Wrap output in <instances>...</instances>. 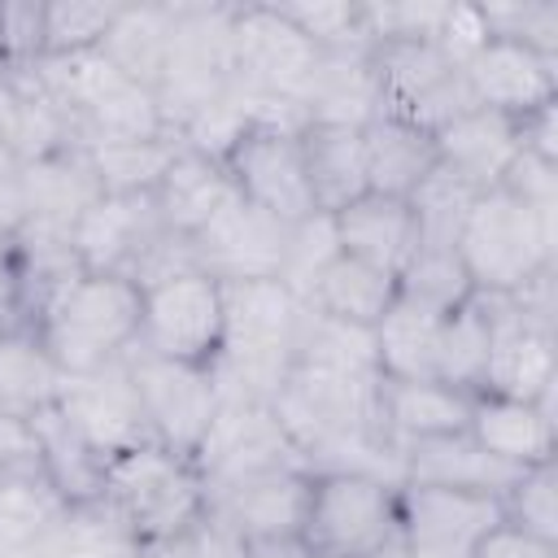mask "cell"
<instances>
[{
    "mask_svg": "<svg viewBox=\"0 0 558 558\" xmlns=\"http://www.w3.org/2000/svg\"><path fill=\"white\" fill-rule=\"evenodd\" d=\"M170 31H174V4H122L100 52L126 78L157 92L161 70H166V52H170Z\"/></svg>",
    "mask_w": 558,
    "mask_h": 558,
    "instance_id": "cell-29",
    "label": "cell"
},
{
    "mask_svg": "<svg viewBox=\"0 0 558 558\" xmlns=\"http://www.w3.org/2000/svg\"><path fill=\"white\" fill-rule=\"evenodd\" d=\"M466 436L506 466H536L554 458V392H545L541 401L475 392Z\"/></svg>",
    "mask_w": 558,
    "mask_h": 558,
    "instance_id": "cell-17",
    "label": "cell"
},
{
    "mask_svg": "<svg viewBox=\"0 0 558 558\" xmlns=\"http://www.w3.org/2000/svg\"><path fill=\"white\" fill-rule=\"evenodd\" d=\"M331 227H336V244L344 257L371 262L388 275H401V266L418 248V227H414L410 201H397V196L366 192L353 205H344L340 214H331Z\"/></svg>",
    "mask_w": 558,
    "mask_h": 558,
    "instance_id": "cell-21",
    "label": "cell"
},
{
    "mask_svg": "<svg viewBox=\"0 0 558 558\" xmlns=\"http://www.w3.org/2000/svg\"><path fill=\"white\" fill-rule=\"evenodd\" d=\"M519 118L493 113V109H466L453 122H445L436 131V153L440 166L449 174H458L462 183H471L475 192H488L501 183V174L510 170V161L519 157Z\"/></svg>",
    "mask_w": 558,
    "mask_h": 558,
    "instance_id": "cell-18",
    "label": "cell"
},
{
    "mask_svg": "<svg viewBox=\"0 0 558 558\" xmlns=\"http://www.w3.org/2000/svg\"><path fill=\"white\" fill-rule=\"evenodd\" d=\"M135 388H140V405L148 418V432L157 445L192 458L218 414V384L209 375V366H183V362H166L153 357L144 349L126 353Z\"/></svg>",
    "mask_w": 558,
    "mask_h": 558,
    "instance_id": "cell-9",
    "label": "cell"
},
{
    "mask_svg": "<svg viewBox=\"0 0 558 558\" xmlns=\"http://www.w3.org/2000/svg\"><path fill=\"white\" fill-rule=\"evenodd\" d=\"M140 288L126 275H83L39 323V344L61 375H87L126 357L140 340Z\"/></svg>",
    "mask_w": 558,
    "mask_h": 558,
    "instance_id": "cell-2",
    "label": "cell"
},
{
    "mask_svg": "<svg viewBox=\"0 0 558 558\" xmlns=\"http://www.w3.org/2000/svg\"><path fill=\"white\" fill-rule=\"evenodd\" d=\"M140 340L135 349L183 362V366H214L222 349V327H227V305H222V283L205 270L179 275L170 283L144 288L140 292Z\"/></svg>",
    "mask_w": 558,
    "mask_h": 558,
    "instance_id": "cell-7",
    "label": "cell"
},
{
    "mask_svg": "<svg viewBox=\"0 0 558 558\" xmlns=\"http://www.w3.org/2000/svg\"><path fill=\"white\" fill-rule=\"evenodd\" d=\"M519 144H523V153L558 166V100H549L536 113L519 118Z\"/></svg>",
    "mask_w": 558,
    "mask_h": 558,
    "instance_id": "cell-47",
    "label": "cell"
},
{
    "mask_svg": "<svg viewBox=\"0 0 558 558\" xmlns=\"http://www.w3.org/2000/svg\"><path fill=\"white\" fill-rule=\"evenodd\" d=\"M314 558H327V554H314Z\"/></svg>",
    "mask_w": 558,
    "mask_h": 558,
    "instance_id": "cell-52",
    "label": "cell"
},
{
    "mask_svg": "<svg viewBox=\"0 0 558 558\" xmlns=\"http://www.w3.org/2000/svg\"><path fill=\"white\" fill-rule=\"evenodd\" d=\"M17 187H22L26 222L61 227V231H70L74 218L100 196V179L92 170L87 148H65L57 157H44L35 166H22Z\"/></svg>",
    "mask_w": 558,
    "mask_h": 558,
    "instance_id": "cell-25",
    "label": "cell"
},
{
    "mask_svg": "<svg viewBox=\"0 0 558 558\" xmlns=\"http://www.w3.org/2000/svg\"><path fill=\"white\" fill-rule=\"evenodd\" d=\"M192 270H201L192 240H187V235H179V231H166V227H161V231H157V235L135 253V262H131L122 275L144 292V288L170 283V279L192 275Z\"/></svg>",
    "mask_w": 558,
    "mask_h": 558,
    "instance_id": "cell-40",
    "label": "cell"
},
{
    "mask_svg": "<svg viewBox=\"0 0 558 558\" xmlns=\"http://www.w3.org/2000/svg\"><path fill=\"white\" fill-rule=\"evenodd\" d=\"M314 65H318V48L275 4L231 9V83L235 87L262 100H283L301 109Z\"/></svg>",
    "mask_w": 558,
    "mask_h": 558,
    "instance_id": "cell-8",
    "label": "cell"
},
{
    "mask_svg": "<svg viewBox=\"0 0 558 558\" xmlns=\"http://www.w3.org/2000/svg\"><path fill=\"white\" fill-rule=\"evenodd\" d=\"M401 484H440V488H466V493H488L501 501V493L519 480V466L497 462L484 453L466 432L449 436H427L401 449Z\"/></svg>",
    "mask_w": 558,
    "mask_h": 558,
    "instance_id": "cell-22",
    "label": "cell"
},
{
    "mask_svg": "<svg viewBox=\"0 0 558 558\" xmlns=\"http://www.w3.org/2000/svg\"><path fill=\"white\" fill-rule=\"evenodd\" d=\"M501 519L527 536L558 545V497H554V458L523 466L519 480L501 493Z\"/></svg>",
    "mask_w": 558,
    "mask_h": 558,
    "instance_id": "cell-37",
    "label": "cell"
},
{
    "mask_svg": "<svg viewBox=\"0 0 558 558\" xmlns=\"http://www.w3.org/2000/svg\"><path fill=\"white\" fill-rule=\"evenodd\" d=\"M17 174H22V161H17V153L9 148V140H4V131H0V187L13 183Z\"/></svg>",
    "mask_w": 558,
    "mask_h": 558,
    "instance_id": "cell-49",
    "label": "cell"
},
{
    "mask_svg": "<svg viewBox=\"0 0 558 558\" xmlns=\"http://www.w3.org/2000/svg\"><path fill=\"white\" fill-rule=\"evenodd\" d=\"M397 519L410 558H475L480 541L501 523V501L466 488L401 484Z\"/></svg>",
    "mask_w": 558,
    "mask_h": 558,
    "instance_id": "cell-10",
    "label": "cell"
},
{
    "mask_svg": "<svg viewBox=\"0 0 558 558\" xmlns=\"http://www.w3.org/2000/svg\"><path fill=\"white\" fill-rule=\"evenodd\" d=\"M153 201H157L161 227L192 240L227 201H235V183H231L222 161H209V157L183 148L166 166L161 183L153 187Z\"/></svg>",
    "mask_w": 558,
    "mask_h": 558,
    "instance_id": "cell-26",
    "label": "cell"
},
{
    "mask_svg": "<svg viewBox=\"0 0 558 558\" xmlns=\"http://www.w3.org/2000/svg\"><path fill=\"white\" fill-rule=\"evenodd\" d=\"M497 187H506L532 214L558 222V166H549V161H541V157H532V153L519 148V157L510 161V170L501 174Z\"/></svg>",
    "mask_w": 558,
    "mask_h": 558,
    "instance_id": "cell-43",
    "label": "cell"
},
{
    "mask_svg": "<svg viewBox=\"0 0 558 558\" xmlns=\"http://www.w3.org/2000/svg\"><path fill=\"white\" fill-rule=\"evenodd\" d=\"M371 65H375V83H379V113H397L427 131H440L458 113L475 109L462 65L436 39L375 44Z\"/></svg>",
    "mask_w": 558,
    "mask_h": 558,
    "instance_id": "cell-5",
    "label": "cell"
},
{
    "mask_svg": "<svg viewBox=\"0 0 558 558\" xmlns=\"http://www.w3.org/2000/svg\"><path fill=\"white\" fill-rule=\"evenodd\" d=\"M475 558H558V545L541 541V536H527L519 527H510L506 519L480 541Z\"/></svg>",
    "mask_w": 558,
    "mask_h": 558,
    "instance_id": "cell-46",
    "label": "cell"
},
{
    "mask_svg": "<svg viewBox=\"0 0 558 558\" xmlns=\"http://www.w3.org/2000/svg\"><path fill=\"white\" fill-rule=\"evenodd\" d=\"M161 231L153 192H100L70 227V244L92 275H122Z\"/></svg>",
    "mask_w": 558,
    "mask_h": 558,
    "instance_id": "cell-15",
    "label": "cell"
},
{
    "mask_svg": "<svg viewBox=\"0 0 558 558\" xmlns=\"http://www.w3.org/2000/svg\"><path fill=\"white\" fill-rule=\"evenodd\" d=\"M192 462L205 480V497L227 493V488H235L253 475L279 471V466H305V458L292 445L288 427L279 423L275 405L270 401H235V397L218 401V414H214L201 449L192 453Z\"/></svg>",
    "mask_w": 558,
    "mask_h": 558,
    "instance_id": "cell-6",
    "label": "cell"
},
{
    "mask_svg": "<svg viewBox=\"0 0 558 558\" xmlns=\"http://www.w3.org/2000/svg\"><path fill=\"white\" fill-rule=\"evenodd\" d=\"M318 52H340V48H371L366 26H362V4H340V0H296V4H275Z\"/></svg>",
    "mask_w": 558,
    "mask_h": 558,
    "instance_id": "cell-38",
    "label": "cell"
},
{
    "mask_svg": "<svg viewBox=\"0 0 558 558\" xmlns=\"http://www.w3.org/2000/svg\"><path fill=\"white\" fill-rule=\"evenodd\" d=\"M61 379L65 375L48 357L39 336H9V340H0V410L26 418L39 405L57 401Z\"/></svg>",
    "mask_w": 558,
    "mask_h": 558,
    "instance_id": "cell-31",
    "label": "cell"
},
{
    "mask_svg": "<svg viewBox=\"0 0 558 558\" xmlns=\"http://www.w3.org/2000/svg\"><path fill=\"white\" fill-rule=\"evenodd\" d=\"M283 235H288V222L270 218L266 209L248 205L235 192V201H227L192 235V248L201 270L214 275L218 283H248V279H279Z\"/></svg>",
    "mask_w": 558,
    "mask_h": 558,
    "instance_id": "cell-12",
    "label": "cell"
},
{
    "mask_svg": "<svg viewBox=\"0 0 558 558\" xmlns=\"http://www.w3.org/2000/svg\"><path fill=\"white\" fill-rule=\"evenodd\" d=\"M392 301H397V275L340 253L318 275L314 292L301 305L314 310V314H323V318H336V323H349V327L371 331L392 310Z\"/></svg>",
    "mask_w": 558,
    "mask_h": 558,
    "instance_id": "cell-27",
    "label": "cell"
},
{
    "mask_svg": "<svg viewBox=\"0 0 558 558\" xmlns=\"http://www.w3.org/2000/svg\"><path fill=\"white\" fill-rule=\"evenodd\" d=\"M35 449H39V471L48 480V488L57 493L61 506L78 510V506H100L105 501V471L109 458L74 427V418L48 401L35 414H26Z\"/></svg>",
    "mask_w": 558,
    "mask_h": 558,
    "instance_id": "cell-16",
    "label": "cell"
},
{
    "mask_svg": "<svg viewBox=\"0 0 558 558\" xmlns=\"http://www.w3.org/2000/svg\"><path fill=\"white\" fill-rule=\"evenodd\" d=\"M183 153L179 131H161L153 140H126V144H100L87 148L92 170L100 179V192H153L166 174V166Z\"/></svg>",
    "mask_w": 558,
    "mask_h": 558,
    "instance_id": "cell-32",
    "label": "cell"
},
{
    "mask_svg": "<svg viewBox=\"0 0 558 558\" xmlns=\"http://www.w3.org/2000/svg\"><path fill=\"white\" fill-rule=\"evenodd\" d=\"M4 253H13V240H4V235H0V257H4Z\"/></svg>",
    "mask_w": 558,
    "mask_h": 558,
    "instance_id": "cell-51",
    "label": "cell"
},
{
    "mask_svg": "<svg viewBox=\"0 0 558 558\" xmlns=\"http://www.w3.org/2000/svg\"><path fill=\"white\" fill-rule=\"evenodd\" d=\"M301 126H275V122H253L240 144L227 153V174L235 192L266 209L279 222H301L314 214L310 183H305V161H301Z\"/></svg>",
    "mask_w": 558,
    "mask_h": 558,
    "instance_id": "cell-11",
    "label": "cell"
},
{
    "mask_svg": "<svg viewBox=\"0 0 558 558\" xmlns=\"http://www.w3.org/2000/svg\"><path fill=\"white\" fill-rule=\"evenodd\" d=\"M523 318V327L554 336V314H558V296H554V266H545L541 275H532L527 283H519L514 292H506Z\"/></svg>",
    "mask_w": 558,
    "mask_h": 558,
    "instance_id": "cell-44",
    "label": "cell"
},
{
    "mask_svg": "<svg viewBox=\"0 0 558 558\" xmlns=\"http://www.w3.org/2000/svg\"><path fill=\"white\" fill-rule=\"evenodd\" d=\"M440 323H445V314L392 301V310L371 327L379 375L384 379H436Z\"/></svg>",
    "mask_w": 558,
    "mask_h": 558,
    "instance_id": "cell-28",
    "label": "cell"
},
{
    "mask_svg": "<svg viewBox=\"0 0 558 558\" xmlns=\"http://www.w3.org/2000/svg\"><path fill=\"white\" fill-rule=\"evenodd\" d=\"M253 558H314V549L301 536H257L248 541Z\"/></svg>",
    "mask_w": 558,
    "mask_h": 558,
    "instance_id": "cell-48",
    "label": "cell"
},
{
    "mask_svg": "<svg viewBox=\"0 0 558 558\" xmlns=\"http://www.w3.org/2000/svg\"><path fill=\"white\" fill-rule=\"evenodd\" d=\"M480 192L471 183H462L458 174H449L445 166H436L405 201H410V214H414V227H418V244L423 248H453L458 231H462V218L471 209Z\"/></svg>",
    "mask_w": 558,
    "mask_h": 558,
    "instance_id": "cell-34",
    "label": "cell"
},
{
    "mask_svg": "<svg viewBox=\"0 0 558 558\" xmlns=\"http://www.w3.org/2000/svg\"><path fill=\"white\" fill-rule=\"evenodd\" d=\"M488 349H493V327L488 314L480 310V301L471 296L466 305H458L453 314H445L440 323V349H436V379L453 392L475 397L484 388V371H488Z\"/></svg>",
    "mask_w": 558,
    "mask_h": 558,
    "instance_id": "cell-30",
    "label": "cell"
},
{
    "mask_svg": "<svg viewBox=\"0 0 558 558\" xmlns=\"http://www.w3.org/2000/svg\"><path fill=\"white\" fill-rule=\"evenodd\" d=\"M392 480L362 471H318L310 480V506L301 541L327 558H371L401 536Z\"/></svg>",
    "mask_w": 558,
    "mask_h": 558,
    "instance_id": "cell-4",
    "label": "cell"
},
{
    "mask_svg": "<svg viewBox=\"0 0 558 558\" xmlns=\"http://www.w3.org/2000/svg\"><path fill=\"white\" fill-rule=\"evenodd\" d=\"M140 558H183L179 545H140Z\"/></svg>",
    "mask_w": 558,
    "mask_h": 558,
    "instance_id": "cell-50",
    "label": "cell"
},
{
    "mask_svg": "<svg viewBox=\"0 0 558 558\" xmlns=\"http://www.w3.org/2000/svg\"><path fill=\"white\" fill-rule=\"evenodd\" d=\"M105 506L135 545H174L205 510V480L192 458L144 440L109 458Z\"/></svg>",
    "mask_w": 558,
    "mask_h": 558,
    "instance_id": "cell-1",
    "label": "cell"
},
{
    "mask_svg": "<svg viewBox=\"0 0 558 558\" xmlns=\"http://www.w3.org/2000/svg\"><path fill=\"white\" fill-rule=\"evenodd\" d=\"M174 545H179L183 558H253L248 554V536L209 501Z\"/></svg>",
    "mask_w": 558,
    "mask_h": 558,
    "instance_id": "cell-42",
    "label": "cell"
},
{
    "mask_svg": "<svg viewBox=\"0 0 558 558\" xmlns=\"http://www.w3.org/2000/svg\"><path fill=\"white\" fill-rule=\"evenodd\" d=\"M475 296V283L458 257V248H414V257L397 275V301L432 310V314H453Z\"/></svg>",
    "mask_w": 558,
    "mask_h": 558,
    "instance_id": "cell-33",
    "label": "cell"
},
{
    "mask_svg": "<svg viewBox=\"0 0 558 558\" xmlns=\"http://www.w3.org/2000/svg\"><path fill=\"white\" fill-rule=\"evenodd\" d=\"M340 257V244H336V227H331V214H310L301 222L288 227L283 235V262H279V283L305 301L318 283V275Z\"/></svg>",
    "mask_w": 558,
    "mask_h": 558,
    "instance_id": "cell-35",
    "label": "cell"
},
{
    "mask_svg": "<svg viewBox=\"0 0 558 558\" xmlns=\"http://www.w3.org/2000/svg\"><path fill=\"white\" fill-rule=\"evenodd\" d=\"M301 161L314 214H340L357 196H366V148L362 126L336 122H305L301 131Z\"/></svg>",
    "mask_w": 558,
    "mask_h": 558,
    "instance_id": "cell-23",
    "label": "cell"
},
{
    "mask_svg": "<svg viewBox=\"0 0 558 558\" xmlns=\"http://www.w3.org/2000/svg\"><path fill=\"white\" fill-rule=\"evenodd\" d=\"M475 292H514L545 266H554L558 222L532 214L506 187H488L471 201L453 240Z\"/></svg>",
    "mask_w": 558,
    "mask_h": 558,
    "instance_id": "cell-3",
    "label": "cell"
},
{
    "mask_svg": "<svg viewBox=\"0 0 558 558\" xmlns=\"http://www.w3.org/2000/svg\"><path fill=\"white\" fill-rule=\"evenodd\" d=\"M44 57V4L9 0L0 4V70L35 65Z\"/></svg>",
    "mask_w": 558,
    "mask_h": 558,
    "instance_id": "cell-41",
    "label": "cell"
},
{
    "mask_svg": "<svg viewBox=\"0 0 558 558\" xmlns=\"http://www.w3.org/2000/svg\"><path fill=\"white\" fill-rule=\"evenodd\" d=\"M57 405L74 418V427L105 458H113V453H122L131 445L153 440L144 405H140V388H135V375H131L126 357H118V362H109L100 371H87V375H65L61 392H57Z\"/></svg>",
    "mask_w": 558,
    "mask_h": 558,
    "instance_id": "cell-13",
    "label": "cell"
},
{
    "mask_svg": "<svg viewBox=\"0 0 558 558\" xmlns=\"http://www.w3.org/2000/svg\"><path fill=\"white\" fill-rule=\"evenodd\" d=\"M122 4H92V0H57L44 4V57H83L96 52L113 26Z\"/></svg>",
    "mask_w": 558,
    "mask_h": 558,
    "instance_id": "cell-36",
    "label": "cell"
},
{
    "mask_svg": "<svg viewBox=\"0 0 558 558\" xmlns=\"http://www.w3.org/2000/svg\"><path fill=\"white\" fill-rule=\"evenodd\" d=\"M480 22H484L488 39H514L541 57H558V4H549V0L480 4Z\"/></svg>",
    "mask_w": 558,
    "mask_h": 558,
    "instance_id": "cell-39",
    "label": "cell"
},
{
    "mask_svg": "<svg viewBox=\"0 0 558 558\" xmlns=\"http://www.w3.org/2000/svg\"><path fill=\"white\" fill-rule=\"evenodd\" d=\"M471 397L445 388L440 379H384L379 375V427L401 453L414 440L466 432Z\"/></svg>",
    "mask_w": 558,
    "mask_h": 558,
    "instance_id": "cell-24",
    "label": "cell"
},
{
    "mask_svg": "<svg viewBox=\"0 0 558 558\" xmlns=\"http://www.w3.org/2000/svg\"><path fill=\"white\" fill-rule=\"evenodd\" d=\"M310 471L305 466H279L266 475H253L227 493L205 497L218 506L248 541L257 536H301L305 527V506H310Z\"/></svg>",
    "mask_w": 558,
    "mask_h": 558,
    "instance_id": "cell-19",
    "label": "cell"
},
{
    "mask_svg": "<svg viewBox=\"0 0 558 558\" xmlns=\"http://www.w3.org/2000/svg\"><path fill=\"white\" fill-rule=\"evenodd\" d=\"M9 336H35L26 288H22V275H17L13 253L0 257V340H9Z\"/></svg>",
    "mask_w": 558,
    "mask_h": 558,
    "instance_id": "cell-45",
    "label": "cell"
},
{
    "mask_svg": "<svg viewBox=\"0 0 558 558\" xmlns=\"http://www.w3.org/2000/svg\"><path fill=\"white\" fill-rule=\"evenodd\" d=\"M362 148H366V192L375 196L405 201L440 166L436 131L397 113H375L362 126Z\"/></svg>",
    "mask_w": 558,
    "mask_h": 558,
    "instance_id": "cell-20",
    "label": "cell"
},
{
    "mask_svg": "<svg viewBox=\"0 0 558 558\" xmlns=\"http://www.w3.org/2000/svg\"><path fill=\"white\" fill-rule=\"evenodd\" d=\"M462 78L480 109L506 118H527L558 100V57H541L514 39H484L462 61Z\"/></svg>",
    "mask_w": 558,
    "mask_h": 558,
    "instance_id": "cell-14",
    "label": "cell"
}]
</instances>
